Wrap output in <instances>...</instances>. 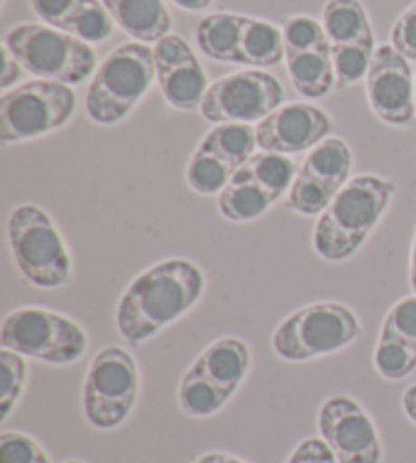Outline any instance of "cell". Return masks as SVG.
<instances>
[{"mask_svg": "<svg viewBox=\"0 0 416 463\" xmlns=\"http://www.w3.org/2000/svg\"><path fill=\"white\" fill-rule=\"evenodd\" d=\"M0 345L49 366H73L90 347L88 329L61 311L16 307L0 326Z\"/></svg>", "mask_w": 416, "mask_h": 463, "instance_id": "cell-7", "label": "cell"}, {"mask_svg": "<svg viewBox=\"0 0 416 463\" xmlns=\"http://www.w3.org/2000/svg\"><path fill=\"white\" fill-rule=\"evenodd\" d=\"M365 96L372 112L388 127H409L416 116L411 61L392 45H378L365 73Z\"/></svg>", "mask_w": 416, "mask_h": 463, "instance_id": "cell-17", "label": "cell"}, {"mask_svg": "<svg viewBox=\"0 0 416 463\" xmlns=\"http://www.w3.org/2000/svg\"><path fill=\"white\" fill-rule=\"evenodd\" d=\"M285 98V88L272 73L242 70L215 80L199 112L212 124H252L279 110Z\"/></svg>", "mask_w": 416, "mask_h": 463, "instance_id": "cell-12", "label": "cell"}, {"mask_svg": "<svg viewBox=\"0 0 416 463\" xmlns=\"http://www.w3.org/2000/svg\"><path fill=\"white\" fill-rule=\"evenodd\" d=\"M0 463H53L43 445L24 431L0 433Z\"/></svg>", "mask_w": 416, "mask_h": 463, "instance_id": "cell-28", "label": "cell"}, {"mask_svg": "<svg viewBox=\"0 0 416 463\" xmlns=\"http://www.w3.org/2000/svg\"><path fill=\"white\" fill-rule=\"evenodd\" d=\"M195 43L218 63L250 70L274 68L285 60L282 29L269 21L238 13H212L197 23Z\"/></svg>", "mask_w": 416, "mask_h": 463, "instance_id": "cell-9", "label": "cell"}, {"mask_svg": "<svg viewBox=\"0 0 416 463\" xmlns=\"http://www.w3.org/2000/svg\"><path fill=\"white\" fill-rule=\"evenodd\" d=\"M287 463H337V459L321 437H307L293 449Z\"/></svg>", "mask_w": 416, "mask_h": 463, "instance_id": "cell-31", "label": "cell"}, {"mask_svg": "<svg viewBox=\"0 0 416 463\" xmlns=\"http://www.w3.org/2000/svg\"><path fill=\"white\" fill-rule=\"evenodd\" d=\"M23 65L16 61V57L3 45V76H0V90L11 92V88L23 80Z\"/></svg>", "mask_w": 416, "mask_h": 463, "instance_id": "cell-32", "label": "cell"}, {"mask_svg": "<svg viewBox=\"0 0 416 463\" xmlns=\"http://www.w3.org/2000/svg\"><path fill=\"white\" fill-rule=\"evenodd\" d=\"M156 65V84L161 88L165 102L173 110L194 112L202 109L203 98L210 90L207 73L185 39L181 35H166L153 47Z\"/></svg>", "mask_w": 416, "mask_h": 463, "instance_id": "cell-19", "label": "cell"}, {"mask_svg": "<svg viewBox=\"0 0 416 463\" xmlns=\"http://www.w3.org/2000/svg\"><path fill=\"white\" fill-rule=\"evenodd\" d=\"M362 335V319L349 305L315 301L288 313L274 327L270 345L282 362L305 364L345 350Z\"/></svg>", "mask_w": 416, "mask_h": 463, "instance_id": "cell-4", "label": "cell"}, {"mask_svg": "<svg viewBox=\"0 0 416 463\" xmlns=\"http://www.w3.org/2000/svg\"><path fill=\"white\" fill-rule=\"evenodd\" d=\"M156 81L153 49L145 43L116 47L98 65L86 92V112L99 127H116L137 110Z\"/></svg>", "mask_w": 416, "mask_h": 463, "instance_id": "cell-5", "label": "cell"}, {"mask_svg": "<svg viewBox=\"0 0 416 463\" xmlns=\"http://www.w3.org/2000/svg\"><path fill=\"white\" fill-rule=\"evenodd\" d=\"M354 153L344 138L329 137L307 153L287 194V210L298 216H321L352 179Z\"/></svg>", "mask_w": 416, "mask_h": 463, "instance_id": "cell-14", "label": "cell"}, {"mask_svg": "<svg viewBox=\"0 0 416 463\" xmlns=\"http://www.w3.org/2000/svg\"><path fill=\"white\" fill-rule=\"evenodd\" d=\"M319 437L337 463H382L384 445L376 423L349 394H333L317 412Z\"/></svg>", "mask_w": 416, "mask_h": 463, "instance_id": "cell-16", "label": "cell"}, {"mask_svg": "<svg viewBox=\"0 0 416 463\" xmlns=\"http://www.w3.org/2000/svg\"><path fill=\"white\" fill-rule=\"evenodd\" d=\"M236 171L238 169L234 165H230L226 159H222L218 153H213L212 148L199 143L187 163L185 179L191 192L210 197L220 195L230 184V179L234 177Z\"/></svg>", "mask_w": 416, "mask_h": 463, "instance_id": "cell-23", "label": "cell"}, {"mask_svg": "<svg viewBox=\"0 0 416 463\" xmlns=\"http://www.w3.org/2000/svg\"><path fill=\"white\" fill-rule=\"evenodd\" d=\"M401 404H402V411L406 419L411 420V423L416 427V384H411L406 391L402 392V399H401Z\"/></svg>", "mask_w": 416, "mask_h": 463, "instance_id": "cell-33", "label": "cell"}, {"mask_svg": "<svg viewBox=\"0 0 416 463\" xmlns=\"http://www.w3.org/2000/svg\"><path fill=\"white\" fill-rule=\"evenodd\" d=\"M252 347L242 337L226 335L205 345L202 354L189 364V370L212 380L215 386L236 396L252 370Z\"/></svg>", "mask_w": 416, "mask_h": 463, "instance_id": "cell-20", "label": "cell"}, {"mask_svg": "<svg viewBox=\"0 0 416 463\" xmlns=\"http://www.w3.org/2000/svg\"><path fill=\"white\" fill-rule=\"evenodd\" d=\"M380 335L416 347V295L396 301L382 321Z\"/></svg>", "mask_w": 416, "mask_h": 463, "instance_id": "cell-27", "label": "cell"}, {"mask_svg": "<svg viewBox=\"0 0 416 463\" xmlns=\"http://www.w3.org/2000/svg\"><path fill=\"white\" fill-rule=\"evenodd\" d=\"M414 109H416V76H414Z\"/></svg>", "mask_w": 416, "mask_h": 463, "instance_id": "cell-38", "label": "cell"}, {"mask_svg": "<svg viewBox=\"0 0 416 463\" xmlns=\"http://www.w3.org/2000/svg\"><path fill=\"white\" fill-rule=\"evenodd\" d=\"M140 396V366L122 345H104L90 360L81 409L96 431H116L132 417Z\"/></svg>", "mask_w": 416, "mask_h": 463, "instance_id": "cell-8", "label": "cell"}, {"mask_svg": "<svg viewBox=\"0 0 416 463\" xmlns=\"http://www.w3.org/2000/svg\"><path fill=\"white\" fill-rule=\"evenodd\" d=\"M29 3L33 13L43 21V24L65 31L86 0H29Z\"/></svg>", "mask_w": 416, "mask_h": 463, "instance_id": "cell-29", "label": "cell"}, {"mask_svg": "<svg viewBox=\"0 0 416 463\" xmlns=\"http://www.w3.org/2000/svg\"><path fill=\"white\" fill-rule=\"evenodd\" d=\"M3 45L37 80L80 86L98 70L94 47L43 23L14 24L3 35Z\"/></svg>", "mask_w": 416, "mask_h": 463, "instance_id": "cell-6", "label": "cell"}, {"mask_svg": "<svg viewBox=\"0 0 416 463\" xmlns=\"http://www.w3.org/2000/svg\"><path fill=\"white\" fill-rule=\"evenodd\" d=\"M234 399L220 386H215L212 380L197 374L194 370H185L179 388H177V404L183 415L189 419H210L228 407V402Z\"/></svg>", "mask_w": 416, "mask_h": 463, "instance_id": "cell-22", "label": "cell"}, {"mask_svg": "<svg viewBox=\"0 0 416 463\" xmlns=\"http://www.w3.org/2000/svg\"><path fill=\"white\" fill-rule=\"evenodd\" d=\"M256 143L264 153L285 156L309 153L333 130L331 116L319 106L297 102L280 106L256 124Z\"/></svg>", "mask_w": 416, "mask_h": 463, "instance_id": "cell-18", "label": "cell"}, {"mask_svg": "<svg viewBox=\"0 0 416 463\" xmlns=\"http://www.w3.org/2000/svg\"><path fill=\"white\" fill-rule=\"evenodd\" d=\"M205 272L189 259H166L145 269L124 288L114 324L124 342L147 344L177 324L203 299Z\"/></svg>", "mask_w": 416, "mask_h": 463, "instance_id": "cell-1", "label": "cell"}, {"mask_svg": "<svg viewBox=\"0 0 416 463\" xmlns=\"http://www.w3.org/2000/svg\"><path fill=\"white\" fill-rule=\"evenodd\" d=\"M285 61L288 78L307 100H321L337 84L331 43L323 23L307 14H293L282 21Z\"/></svg>", "mask_w": 416, "mask_h": 463, "instance_id": "cell-13", "label": "cell"}, {"mask_svg": "<svg viewBox=\"0 0 416 463\" xmlns=\"http://www.w3.org/2000/svg\"><path fill=\"white\" fill-rule=\"evenodd\" d=\"M171 3L187 13H202V11H207L215 0H171Z\"/></svg>", "mask_w": 416, "mask_h": 463, "instance_id": "cell-35", "label": "cell"}, {"mask_svg": "<svg viewBox=\"0 0 416 463\" xmlns=\"http://www.w3.org/2000/svg\"><path fill=\"white\" fill-rule=\"evenodd\" d=\"M373 368L390 383L409 378L416 370V347L396 342L392 337L378 335L376 350H373Z\"/></svg>", "mask_w": 416, "mask_h": 463, "instance_id": "cell-26", "label": "cell"}, {"mask_svg": "<svg viewBox=\"0 0 416 463\" xmlns=\"http://www.w3.org/2000/svg\"><path fill=\"white\" fill-rule=\"evenodd\" d=\"M195 463H250L238 456H232V453L226 451H207L203 456H199Z\"/></svg>", "mask_w": 416, "mask_h": 463, "instance_id": "cell-34", "label": "cell"}, {"mask_svg": "<svg viewBox=\"0 0 416 463\" xmlns=\"http://www.w3.org/2000/svg\"><path fill=\"white\" fill-rule=\"evenodd\" d=\"M78 96L71 86L33 80L0 98V143L19 145L61 130L71 122Z\"/></svg>", "mask_w": 416, "mask_h": 463, "instance_id": "cell-10", "label": "cell"}, {"mask_svg": "<svg viewBox=\"0 0 416 463\" xmlns=\"http://www.w3.org/2000/svg\"><path fill=\"white\" fill-rule=\"evenodd\" d=\"M409 277H411V287L416 295V230L412 238V248H411V264H409Z\"/></svg>", "mask_w": 416, "mask_h": 463, "instance_id": "cell-36", "label": "cell"}, {"mask_svg": "<svg viewBox=\"0 0 416 463\" xmlns=\"http://www.w3.org/2000/svg\"><path fill=\"white\" fill-rule=\"evenodd\" d=\"M297 171V163L290 156L254 153L218 195L222 218L234 224L260 220L290 192Z\"/></svg>", "mask_w": 416, "mask_h": 463, "instance_id": "cell-11", "label": "cell"}, {"mask_svg": "<svg viewBox=\"0 0 416 463\" xmlns=\"http://www.w3.org/2000/svg\"><path fill=\"white\" fill-rule=\"evenodd\" d=\"M29 386L27 358L13 350H0V423H6Z\"/></svg>", "mask_w": 416, "mask_h": 463, "instance_id": "cell-24", "label": "cell"}, {"mask_svg": "<svg viewBox=\"0 0 416 463\" xmlns=\"http://www.w3.org/2000/svg\"><path fill=\"white\" fill-rule=\"evenodd\" d=\"M6 240L21 279L41 291L73 280V256L55 220L37 203H21L6 220Z\"/></svg>", "mask_w": 416, "mask_h": 463, "instance_id": "cell-3", "label": "cell"}, {"mask_svg": "<svg viewBox=\"0 0 416 463\" xmlns=\"http://www.w3.org/2000/svg\"><path fill=\"white\" fill-rule=\"evenodd\" d=\"M116 23L102 0H86L63 33L81 39L88 45H102L114 35Z\"/></svg>", "mask_w": 416, "mask_h": 463, "instance_id": "cell-25", "label": "cell"}, {"mask_svg": "<svg viewBox=\"0 0 416 463\" xmlns=\"http://www.w3.org/2000/svg\"><path fill=\"white\" fill-rule=\"evenodd\" d=\"M321 23L331 43L337 86L349 88L365 80L378 47L362 0H327Z\"/></svg>", "mask_w": 416, "mask_h": 463, "instance_id": "cell-15", "label": "cell"}, {"mask_svg": "<svg viewBox=\"0 0 416 463\" xmlns=\"http://www.w3.org/2000/svg\"><path fill=\"white\" fill-rule=\"evenodd\" d=\"M396 184L384 175L352 177L321 213L313 228V248L319 259L344 262L362 250L394 202Z\"/></svg>", "mask_w": 416, "mask_h": 463, "instance_id": "cell-2", "label": "cell"}, {"mask_svg": "<svg viewBox=\"0 0 416 463\" xmlns=\"http://www.w3.org/2000/svg\"><path fill=\"white\" fill-rule=\"evenodd\" d=\"M116 27L137 43H159L171 35L173 16L163 0H102Z\"/></svg>", "mask_w": 416, "mask_h": 463, "instance_id": "cell-21", "label": "cell"}, {"mask_svg": "<svg viewBox=\"0 0 416 463\" xmlns=\"http://www.w3.org/2000/svg\"><path fill=\"white\" fill-rule=\"evenodd\" d=\"M390 45L409 61H416V3L396 19L390 31Z\"/></svg>", "mask_w": 416, "mask_h": 463, "instance_id": "cell-30", "label": "cell"}, {"mask_svg": "<svg viewBox=\"0 0 416 463\" xmlns=\"http://www.w3.org/2000/svg\"><path fill=\"white\" fill-rule=\"evenodd\" d=\"M63 463H86V461H81V459H68V461H63Z\"/></svg>", "mask_w": 416, "mask_h": 463, "instance_id": "cell-37", "label": "cell"}]
</instances>
